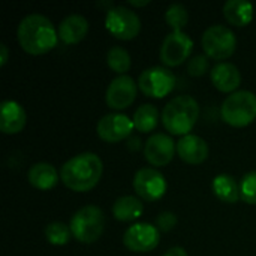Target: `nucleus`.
<instances>
[{"label":"nucleus","instance_id":"20e7f679","mask_svg":"<svg viewBox=\"0 0 256 256\" xmlns=\"http://www.w3.org/2000/svg\"><path fill=\"white\" fill-rule=\"evenodd\" d=\"M220 117L232 128H246L256 118V94L249 90L231 93L220 106Z\"/></svg>","mask_w":256,"mask_h":256},{"label":"nucleus","instance_id":"a211bd4d","mask_svg":"<svg viewBox=\"0 0 256 256\" xmlns=\"http://www.w3.org/2000/svg\"><path fill=\"white\" fill-rule=\"evenodd\" d=\"M58 39L66 45H75L81 42L88 32V21L80 14L68 15L58 26Z\"/></svg>","mask_w":256,"mask_h":256},{"label":"nucleus","instance_id":"bb28decb","mask_svg":"<svg viewBox=\"0 0 256 256\" xmlns=\"http://www.w3.org/2000/svg\"><path fill=\"white\" fill-rule=\"evenodd\" d=\"M240 195L246 204L256 206V171L248 172L240 182Z\"/></svg>","mask_w":256,"mask_h":256},{"label":"nucleus","instance_id":"9d476101","mask_svg":"<svg viewBox=\"0 0 256 256\" xmlns=\"http://www.w3.org/2000/svg\"><path fill=\"white\" fill-rule=\"evenodd\" d=\"M136 195L148 202L160 200L166 192V180L156 168H141L135 172L132 180Z\"/></svg>","mask_w":256,"mask_h":256},{"label":"nucleus","instance_id":"f03ea898","mask_svg":"<svg viewBox=\"0 0 256 256\" xmlns=\"http://www.w3.org/2000/svg\"><path fill=\"white\" fill-rule=\"evenodd\" d=\"M104 164L94 153L84 152L70 158L60 170V180L74 192H88L99 183Z\"/></svg>","mask_w":256,"mask_h":256},{"label":"nucleus","instance_id":"0eeeda50","mask_svg":"<svg viewBox=\"0 0 256 256\" xmlns=\"http://www.w3.org/2000/svg\"><path fill=\"white\" fill-rule=\"evenodd\" d=\"M176 75L164 66H152L141 72L138 78V88L153 99H162L176 88Z\"/></svg>","mask_w":256,"mask_h":256},{"label":"nucleus","instance_id":"2f4dec72","mask_svg":"<svg viewBox=\"0 0 256 256\" xmlns=\"http://www.w3.org/2000/svg\"><path fill=\"white\" fill-rule=\"evenodd\" d=\"M129 4H130V6H135V8H142V6L150 4V0H144V2H134V0H129Z\"/></svg>","mask_w":256,"mask_h":256},{"label":"nucleus","instance_id":"9b49d317","mask_svg":"<svg viewBox=\"0 0 256 256\" xmlns=\"http://www.w3.org/2000/svg\"><path fill=\"white\" fill-rule=\"evenodd\" d=\"M160 232L156 225L140 222L129 226L123 236V244L130 252L136 254H147L154 250L159 246Z\"/></svg>","mask_w":256,"mask_h":256},{"label":"nucleus","instance_id":"423d86ee","mask_svg":"<svg viewBox=\"0 0 256 256\" xmlns=\"http://www.w3.org/2000/svg\"><path fill=\"white\" fill-rule=\"evenodd\" d=\"M204 52L213 60L230 58L237 48V38L231 28L224 24H213L204 33L201 39Z\"/></svg>","mask_w":256,"mask_h":256},{"label":"nucleus","instance_id":"5701e85b","mask_svg":"<svg viewBox=\"0 0 256 256\" xmlns=\"http://www.w3.org/2000/svg\"><path fill=\"white\" fill-rule=\"evenodd\" d=\"M132 122H134V126L138 132H141V134L153 132L158 126V122H159V111L154 105L144 104L140 108H136Z\"/></svg>","mask_w":256,"mask_h":256},{"label":"nucleus","instance_id":"412c9836","mask_svg":"<svg viewBox=\"0 0 256 256\" xmlns=\"http://www.w3.org/2000/svg\"><path fill=\"white\" fill-rule=\"evenodd\" d=\"M144 212V204L140 198L132 195H124L116 200L112 204V216L118 222L136 220Z\"/></svg>","mask_w":256,"mask_h":256},{"label":"nucleus","instance_id":"c756f323","mask_svg":"<svg viewBox=\"0 0 256 256\" xmlns=\"http://www.w3.org/2000/svg\"><path fill=\"white\" fill-rule=\"evenodd\" d=\"M8 58H9V51H8V46L4 44L0 45V66H4L8 63Z\"/></svg>","mask_w":256,"mask_h":256},{"label":"nucleus","instance_id":"473e14b6","mask_svg":"<svg viewBox=\"0 0 256 256\" xmlns=\"http://www.w3.org/2000/svg\"><path fill=\"white\" fill-rule=\"evenodd\" d=\"M132 144H134V148H132V150L140 148V146H138V144H140V140H138V138H134V136H132V138H129V141H128V147H132Z\"/></svg>","mask_w":256,"mask_h":256},{"label":"nucleus","instance_id":"6ab92c4d","mask_svg":"<svg viewBox=\"0 0 256 256\" xmlns=\"http://www.w3.org/2000/svg\"><path fill=\"white\" fill-rule=\"evenodd\" d=\"M27 178H28V183L34 189L51 190L52 188L57 186L60 176L51 164L39 162V164H34L30 166V170L27 172Z\"/></svg>","mask_w":256,"mask_h":256},{"label":"nucleus","instance_id":"a878e982","mask_svg":"<svg viewBox=\"0 0 256 256\" xmlns=\"http://www.w3.org/2000/svg\"><path fill=\"white\" fill-rule=\"evenodd\" d=\"M165 21L172 32H182L189 22V12L182 3H172L165 12Z\"/></svg>","mask_w":256,"mask_h":256},{"label":"nucleus","instance_id":"f3484780","mask_svg":"<svg viewBox=\"0 0 256 256\" xmlns=\"http://www.w3.org/2000/svg\"><path fill=\"white\" fill-rule=\"evenodd\" d=\"M27 122L26 110L15 100H4L0 112V130L6 135L20 134Z\"/></svg>","mask_w":256,"mask_h":256},{"label":"nucleus","instance_id":"1a4fd4ad","mask_svg":"<svg viewBox=\"0 0 256 256\" xmlns=\"http://www.w3.org/2000/svg\"><path fill=\"white\" fill-rule=\"evenodd\" d=\"M192 50H194V40L188 33H184L183 30L172 32L165 36L160 45L159 57L165 66L176 68L190 57Z\"/></svg>","mask_w":256,"mask_h":256},{"label":"nucleus","instance_id":"f8f14e48","mask_svg":"<svg viewBox=\"0 0 256 256\" xmlns=\"http://www.w3.org/2000/svg\"><path fill=\"white\" fill-rule=\"evenodd\" d=\"M135 129L134 122L122 112H110L105 114L96 126V132L99 138L105 142L114 144L120 142L132 135V130Z\"/></svg>","mask_w":256,"mask_h":256},{"label":"nucleus","instance_id":"cd10ccee","mask_svg":"<svg viewBox=\"0 0 256 256\" xmlns=\"http://www.w3.org/2000/svg\"><path fill=\"white\" fill-rule=\"evenodd\" d=\"M208 70V57L204 54L195 56L188 63V72L192 76H202Z\"/></svg>","mask_w":256,"mask_h":256},{"label":"nucleus","instance_id":"7c9ffc66","mask_svg":"<svg viewBox=\"0 0 256 256\" xmlns=\"http://www.w3.org/2000/svg\"><path fill=\"white\" fill-rule=\"evenodd\" d=\"M164 256H188V252L180 248V246H176V248H171L166 254Z\"/></svg>","mask_w":256,"mask_h":256},{"label":"nucleus","instance_id":"7ed1b4c3","mask_svg":"<svg viewBox=\"0 0 256 256\" xmlns=\"http://www.w3.org/2000/svg\"><path fill=\"white\" fill-rule=\"evenodd\" d=\"M200 117L198 102L188 94L172 98L162 111V123L171 135L186 136Z\"/></svg>","mask_w":256,"mask_h":256},{"label":"nucleus","instance_id":"c85d7f7f","mask_svg":"<svg viewBox=\"0 0 256 256\" xmlns=\"http://www.w3.org/2000/svg\"><path fill=\"white\" fill-rule=\"evenodd\" d=\"M177 225V216L171 212H164L156 219V228L159 232H170Z\"/></svg>","mask_w":256,"mask_h":256},{"label":"nucleus","instance_id":"aec40b11","mask_svg":"<svg viewBox=\"0 0 256 256\" xmlns=\"http://www.w3.org/2000/svg\"><path fill=\"white\" fill-rule=\"evenodd\" d=\"M224 16L230 24L244 27L254 20V4L246 0H228L224 4Z\"/></svg>","mask_w":256,"mask_h":256},{"label":"nucleus","instance_id":"ddd939ff","mask_svg":"<svg viewBox=\"0 0 256 256\" xmlns=\"http://www.w3.org/2000/svg\"><path fill=\"white\" fill-rule=\"evenodd\" d=\"M136 92H138V84L134 81L132 76L118 75L110 82L105 93V102L110 108L116 111H122L134 104L136 98Z\"/></svg>","mask_w":256,"mask_h":256},{"label":"nucleus","instance_id":"dca6fc26","mask_svg":"<svg viewBox=\"0 0 256 256\" xmlns=\"http://www.w3.org/2000/svg\"><path fill=\"white\" fill-rule=\"evenodd\" d=\"M213 86L222 93H234L240 87L242 74L238 68L230 62H220L214 64L210 72Z\"/></svg>","mask_w":256,"mask_h":256},{"label":"nucleus","instance_id":"b1692460","mask_svg":"<svg viewBox=\"0 0 256 256\" xmlns=\"http://www.w3.org/2000/svg\"><path fill=\"white\" fill-rule=\"evenodd\" d=\"M106 64L112 72L118 75H126V72L132 66V58L129 51L117 45L111 46L106 52Z\"/></svg>","mask_w":256,"mask_h":256},{"label":"nucleus","instance_id":"2eb2a0df","mask_svg":"<svg viewBox=\"0 0 256 256\" xmlns=\"http://www.w3.org/2000/svg\"><path fill=\"white\" fill-rule=\"evenodd\" d=\"M208 146L207 142L198 135H186L182 136L177 142V154L180 159L190 165H200L207 160L208 158Z\"/></svg>","mask_w":256,"mask_h":256},{"label":"nucleus","instance_id":"39448f33","mask_svg":"<svg viewBox=\"0 0 256 256\" xmlns=\"http://www.w3.org/2000/svg\"><path fill=\"white\" fill-rule=\"evenodd\" d=\"M69 228L76 242L92 244L104 234L105 214L98 206H84L72 216Z\"/></svg>","mask_w":256,"mask_h":256},{"label":"nucleus","instance_id":"6e6552de","mask_svg":"<svg viewBox=\"0 0 256 256\" xmlns=\"http://www.w3.org/2000/svg\"><path fill=\"white\" fill-rule=\"evenodd\" d=\"M106 30L120 40H132L141 30V20L126 6H112L105 16Z\"/></svg>","mask_w":256,"mask_h":256},{"label":"nucleus","instance_id":"4be33fe9","mask_svg":"<svg viewBox=\"0 0 256 256\" xmlns=\"http://www.w3.org/2000/svg\"><path fill=\"white\" fill-rule=\"evenodd\" d=\"M213 194L216 195L218 200L226 204H236L242 195H240V184L237 180L230 176V174H219L213 178L212 183Z\"/></svg>","mask_w":256,"mask_h":256},{"label":"nucleus","instance_id":"393cba45","mask_svg":"<svg viewBox=\"0 0 256 256\" xmlns=\"http://www.w3.org/2000/svg\"><path fill=\"white\" fill-rule=\"evenodd\" d=\"M72 236V231L68 225L63 222H52L45 226V238L50 244L54 246H64L69 243Z\"/></svg>","mask_w":256,"mask_h":256},{"label":"nucleus","instance_id":"f257e3e1","mask_svg":"<svg viewBox=\"0 0 256 256\" xmlns=\"http://www.w3.org/2000/svg\"><path fill=\"white\" fill-rule=\"evenodd\" d=\"M16 38L20 46L26 52L32 56H42L57 46L58 32L48 16L42 14H30L20 21Z\"/></svg>","mask_w":256,"mask_h":256},{"label":"nucleus","instance_id":"4468645a","mask_svg":"<svg viewBox=\"0 0 256 256\" xmlns=\"http://www.w3.org/2000/svg\"><path fill=\"white\" fill-rule=\"evenodd\" d=\"M177 152V144L168 134H154L152 135L144 146V156L147 162L153 166L168 165Z\"/></svg>","mask_w":256,"mask_h":256}]
</instances>
